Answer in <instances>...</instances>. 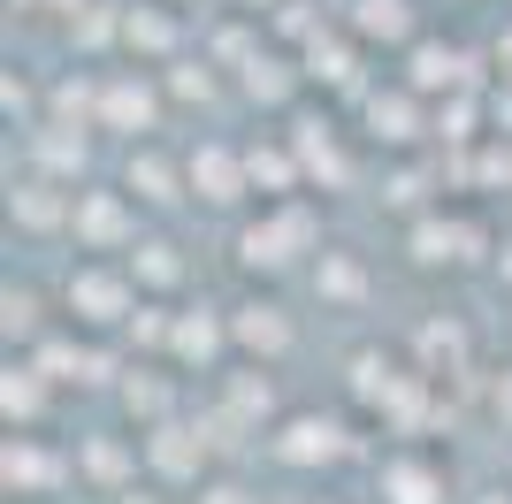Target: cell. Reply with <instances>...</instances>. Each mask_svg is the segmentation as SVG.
Wrapping results in <instances>:
<instances>
[{"instance_id":"6da1fadb","label":"cell","mask_w":512,"mask_h":504,"mask_svg":"<svg viewBox=\"0 0 512 504\" xmlns=\"http://www.w3.org/2000/svg\"><path fill=\"white\" fill-rule=\"evenodd\" d=\"M314 237H321V222H314V207H276L268 222H253V230L237 237V260L245 268H260V275H276V268H291L299 252H314Z\"/></svg>"},{"instance_id":"7a4b0ae2","label":"cell","mask_w":512,"mask_h":504,"mask_svg":"<svg viewBox=\"0 0 512 504\" xmlns=\"http://www.w3.org/2000/svg\"><path fill=\"white\" fill-rule=\"evenodd\" d=\"M69 314L77 321H130L138 306H130V283L107 268H77L69 275Z\"/></svg>"},{"instance_id":"3957f363","label":"cell","mask_w":512,"mask_h":504,"mask_svg":"<svg viewBox=\"0 0 512 504\" xmlns=\"http://www.w3.org/2000/svg\"><path fill=\"white\" fill-rule=\"evenodd\" d=\"M146 459L161 482H199V466H207V443H199V428H176V420H161L146 436Z\"/></svg>"},{"instance_id":"277c9868","label":"cell","mask_w":512,"mask_h":504,"mask_svg":"<svg viewBox=\"0 0 512 504\" xmlns=\"http://www.w3.org/2000/svg\"><path fill=\"white\" fill-rule=\"evenodd\" d=\"M337 451H344V428H337V420H321V413L283 420V436H276L283 466H321V459H337Z\"/></svg>"},{"instance_id":"5b68a950","label":"cell","mask_w":512,"mask_h":504,"mask_svg":"<svg viewBox=\"0 0 512 504\" xmlns=\"http://www.w3.org/2000/svg\"><path fill=\"white\" fill-rule=\"evenodd\" d=\"M482 252V230L474 222H421L413 230V260L421 268H451V260H474Z\"/></svg>"},{"instance_id":"8992f818","label":"cell","mask_w":512,"mask_h":504,"mask_svg":"<svg viewBox=\"0 0 512 504\" xmlns=\"http://www.w3.org/2000/svg\"><path fill=\"white\" fill-rule=\"evenodd\" d=\"M230 336L245 344V352H291V321H283V306H268V298H253V306H237L230 314Z\"/></svg>"},{"instance_id":"52a82bcc","label":"cell","mask_w":512,"mask_h":504,"mask_svg":"<svg viewBox=\"0 0 512 504\" xmlns=\"http://www.w3.org/2000/svg\"><path fill=\"white\" fill-rule=\"evenodd\" d=\"M192 191L207 199V207H230L237 191H245V161H237V153H222V146H199V153H192Z\"/></svg>"},{"instance_id":"ba28073f","label":"cell","mask_w":512,"mask_h":504,"mask_svg":"<svg viewBox=\"0 0 512 504\" xmlns=\"http://www.w3.org/2000/svg\"><path fill=\"white\" fill-rule=\"evenodd\" d=\"M77 237H85V245H123V237H130V207L115 199V191L77 199Z\"/></svg>"},{"instance_id":"9c48e42d","label":"cell","mask_w":512,"mask_h":504,"mask_svg":"<svg viewBox=\"0 0 512 504\" xmlns=\"http://www.w3.org/2000/svg\"><path fill=\"white\" fill-rule=\"evenodd\" d=\"M100 123H107V130H146V123H153V92H146L138 77H115V84L100 92Z\"/></svg>"},{"instance_id":"30bf717a","label":"cell","mask_w":512,"mask_h":504,"mask_svg":"<svg viewBox=\"0 0 512 504\" xmlns=\"http://www.w3.org/2000/svg\"><path fill=\"white\" fill-rule=\"evenodd\" d=\"M383 497L390 504H444V482H436V466H421V459H390L383 466Z\"/></svg>"},{"instance_id":"8fae6325","label":"cell","mask_w":512,"mask_h":504,"mask_svg":"<svg viewBox=\"0 0 512 504\" xmlns=\"http://www.w3.org/2000/svg\"><path fill=\"white\" fill-rule=\"evenodd\" d=\"M451 84H467V54L459 46H413V92H451Z\"/></svg>"},{"instance_id":"7c38bea8","label":"cell","mask_w":512,"mask_h":504,"mask_svg":"<svg viewBox=\"0 0 512 504\" xmlns=\"http://www.w3.org/2000/svg\"><path fill=\"white\" fill-rule=\"evenodd\" d=\"M291 146H299V168H306V176H321V184H344V153L329 146V130H321L314 115H299Z\"/></svg>"},{"instance_id":"4fadbf2b","label":"cell","mask_w":512,"mask_h":504,"mask_svg":"<svg viewBox=\"0 0 512 504\" xmlns=\"http://www.w3.org/2000/svg\"><path fill=\"white\" fill-rule=\"evenodd\" d=\"M367 123H375L383 146H406L413 130H421V107H413V92H375V100H367Z\"/></svg>"},{"instance_id":"5bb4252c","label":"cell","mask_w":512,"mask_h":504,"mask_svg":"<svg viewBox=\"0 0 512 504\" xmlns=\"http://www.w3.org/2000/svg\"><path fill=\"white\" fill-rule=\"evenodd\" d=\"M360 39H413V0H352Z\"/></svg>"},{"instance_id":"9a60e30c","label":"cell","mask_w":512,"mask_h":504,"mask_svg":"<svg viewBox=\"0 0 512 504\" xmlns=\"http://www.w3.org/2000/svg\"><path fill=\"white\" fill-rule=\"evenodd\" d=\"M123 46L130 54H169L176 46V16L169 8H130L123 16Z\"/></svg>"},{"instance_id":"2e32d148","label":"cell","mask_w":512,"mask_h":504,"mask_svg":"<svg viewBox=\"0 0 512 504\" xmlns=\"http://www.w3.org/2000/svg\"><path fill=\"white\" fill-rule=\"evenodd\" d=\"M0 474H8V489H54V482H62V466L46 459L39 443H8V459H0Z\"/></svg>"},{"instance_id":"e0dca14e","label":"cell","mask_w":512,"mask_h":504,"mask_svg":"<svg viewBox=\"0 0 512 504\" xmlns=\"http://www.w3.org/2000/svg\"><path fill=\"white\" fill-rule=\"evenodd\" d=\"M8 214H16L23 230H54V222H62V191L54 184H23V191H8Z\"/></svg>"},{"instance_id":"ac0fdd59","label":"cell","mask_w":512,"mask_h":504,"mask_svg":"<svg viewBox=\"0 0 512 504\" xmlns=\"http://www.w3.org/2000/svg\"><path fill=\"white\" fill-rule=\"evenodd\" d=\"M291 84H299V69L283 62V54H253V62H245V92H253V100H291Z\"/></svg>"},{"instance_id":"d6986e66","label":"cell","mask_w":512,"mask_h":504,"mask_svg":"<svg viewBox=\"0 0 512 504\" xmlns=\"http://www.w3.org/2000/svg\"><path fill=\"white\" fill-rule=\"evenodd\" d=\"M0 405H8V420H39L46 413V375H39V367H8Z\"/></svg>"},{"instance_id":"ffe728a7","label":"cell","mask_w":512,"mask_h":504,"mask_svg":"<svg viewBox=\"0 0 512 504\" xmlns=\"http://www.w3.org/2000/svg\"><path fill=\"white\" fill-rule=\"evenodd\" d=\"M130 191L153 199V207H176V168L161 153H130Z\"/></svg>"},{"instance_id":"44dd1931","label":"cell","mask_w":512,"mask_h":504,"mask_svg":"<svg viewBox=\"0 0 512 504\" xmlns=\"http://www.w3.org/2000/svg\"><path fill=\"white\" fill-rule=\"evenodd\" d=\"M314 283H321V298H337V306H352V298L367 291V275H360V260H352V252H321Z\"/></svg>"},{"instance_id":"7402d4cb","label":"cell","mask_w":512,"mask_h":504,"mask_svg":"<svg viewBox=\"0 0 512 504\" xmlns=\"http://www.w3.org/2000/svg\"><path fill=\"white\" fill-rule=\"evenodd\" d=\"M169 344H176V359H199V367H207V359L222 352V321H214V314H184Z\"/></svg>"},{"instance_id":"603a6c76","label":"cell","mask_w":512,"mask_h":504,"mask_svg":"<svg viewBox=\"0 0 512 504\" xmlns=\"http://www.w3.org/2000/svg\"><path fill=\"white\" fill-rule=\"evenodd\" d=\"M130 275H138V283H153V291H169L176 275H184V260H176V245H161V237H146V245L130 252Z\"/></svg>"},{"instance_id":"cb8c5ba5","label":"cell","mask_w":512,"mask_h":504,"mask_svg":"<svg viewBox=\"0 0 512 504\" xmlns=\"http://www.w3.org/2000/svg\"><path fill=\"white\" fill-rule=\"evenodd\" d=\"M459 352H467V336L451 329V321H428V329H421V359H428V375H459Z\"/></svg>"},{"instance_id":"d4e9b609","label":"cell","mask_w":512,"mask_h":504,"mask_svg":"<svg viewBox=\"0 0 512 504\" xmlns=\"http://www.w3.org/2000/svg\"><path fill=\"white\" fill-rule=\"evenodd\" d=\"M39 161L54 168V176H85V138H77V130H39Z\"/></svg>"},{"instance_id":"484cf974","label":"cell","mask_w":512,"mask_h":504,"mask_svg":"<svg viewBox=\"0 0 512 504\" xmlns=\"http://www.w3.org/2000/svg\"><path fill=\"white\" fill-rule=\"evenodd\" d=\"M123 405H130V413H146L153 428H161V420H169V382H161V375H130L123 382Z\"/></svg>"},{"instance_id":"4316f807","label":"cell","mask_w":512,"mask_h":504,"mask_svg":"<svg viewBox=\"0 0 512 504\" xmlns=\"http://www.w3.org/2000/svg\"><path fill=\"white\" fill-rule=\"evenodd\" d=\"M199 443H207V451H222V459H230V451H245V420H237L230 405H214V413L199 420Z\"/></svg>"},{"instance_id":"83f0119b","label":"cell","mask_w":512,"mask_h":504,"mask_svg":"<svg viewBox=\"0 0 512 504\" xmlns=\"http://www.w3.org/2000/svg\"><path fill=\"white\" fill-rule=\"evenodd\" d=\"M230 413H237V420L276 413V390H268V375H237V382H230Z\"/></svg>"},{"instance_id":"f1b7e54d","label":"cell","mask_w":512,"mask_h":504,"mask_svg":"<svg viewBox=\"0 0 512 504\" xmlns=\"http://www.w3.org/2000/svg\"><path fill=\"white\" fill-rule=\"evenodd\" d=\"M306 62H314V77H321V84H352V46L314 39V54H306Z\"/></svg>"},{"instance_id":"f546056e","label":"cell","mask_w":512,"mask_h":504,"mask_svg":"<svg viewBox=\"0 0 512 504\" xmlns=\"http://www.w3.org/2000/svg\"><path fill=\"white\" fill-rule=\"evenodd\" d=\"M0 329H8V336H39V298L8 291V298H0Z\"/></svg>"},{"instance_id":"4dcf8cb0","label":"cell","mask_w":512,"mask_h":504,"mask_svg":"<svg viewBox=\"0 0 512 504\" xmlns=\"http://www.w3.org/2000/svg\"><path fill=\"white\" fill-rule=\"evenodd\" d=\"M85 474H100V482H123V474H130V451H123V443H85Z\"/></svg>"},{"instance_id":"1f68e13d","label":"cell","mask_w":512,"mask_h":504,"mask_svg":"<svg viewBox=\"0 0 512 504\" xmlns=\"http://www.w3.org/2000/svg\"><path fill=\"white\" fill-rule=\"evenodd\" d=\"M245 176H253V184H268V191H283V184H291V176H299V168H291V161H283V153H245Z\"/></svg>"},{"instance_id":"d6a6232c","label":"cell","mask_w":512,"mask_h":504,"mask_svg":"<svg viewBox=\"0 0 512 504\" xmlns=\"http://www.w3.org/2000/svg\"><path fill=\"white\" fill-rule=\"evenodd\" d=\"M169 336H176L169 314H153V306H138V314H130V344H169Z\"/></svg>"},{"instance_id":"836d02e7","label":"cell","mask_w":512,"mask_h":504,"mask_svg":"<svg viewBox=\"0 0 512 504\" xmlns=\"http://www.w3.org/2000/svg\"><path fill=\"white\" fill-rule=\"evenodd\" d=\"M115 31H123V23L107 16V8H77V46H107Z\"/></svg>"},{"instance_id":"e575fe53","label":"cell","mask_w":512,"mask_h":504,"mask_svg":"<svg viewBox=\"0 0 512 504\" xmlns=\"http://www.w3.org/2000/svg\"><path fill=\"white\" fill-rule=\"evenodd\" d=\"M383 207H421V176H413V168L383 184Z\"/></svg>"},{"instance_id":"d590c367","label":"cell","mask_w":512,"mask_h":504,"mask_svg":"<svg viewBox=\"0 0 512 504\" xmlns=\"http://www.w3.org/2000/svg\"><path fill=\"white\" fill-rule=\"evenodd\" d=\"M176 92H184V100H199V107H207V100H214V77H207V69H176Z\"/></svg>"},{"instance_id":"8d00e7d4","label":"cell","mask_w":512,"mask_h":504,"mask_svg":"<svg viewBox=\"0 0 512 504\" xmlns=\"http://www.w3.org/2000/svg\"><path fill=\"white\" fill-rule=\"evenodd\" d=\"M54 107H62V115H85V107H92V92H85L77 77H69V84H54Z\"/></svg>"},{"instance_id":"74e56055","label":"cell","mask_w":512,"mask_h":504,"mask_svg":"<svg viewBox=\"0 0 512 504\" xmlns=\"http://www.w3.org/2000/svg\"><path fill=\"white\" fill-rule=\"evenodd\" d=\"M276 23H283V31H291V39H306V31H314V16H306V0H291V8H283Z\"/></svg>"},{"instance_id":"f35d334b","label":"cell","mask_w":512,"mask_h":504,"mask_svg":"<svg viewBox=\"0 0 512 504\" xmlns=\"http://www.w3.org/2000/svg\"><path fill=\"white\" fill-rule=\"evenodd\" d=\"M467 123H474V107L451 100V107H444V138H467Z\"/></svg>"},{"instance_id":"ab89813d","label":"cell","mask_w":512,"mask_h":504,"mask_svg":"<svg viewBox=\"0 0 512 504\" xmlns=\"http://www.w3.org/2000/svg\"><path fill=\"white\" fill-rule=\"evenodd\" d=\"M199 504H260V497H245V489L222 482V489H199Z\"/></svg>"},{"instance_id":"60d3db41","label":"cell","mask_w":512,"mask_h":504,"mask_svg":"<svg viewBox=\"0 0 512 504\" xmlns=\"http://www.w3.org/2000/svg\"><path fill=\"white\" fill-rule=\"evenodd\" d=\"M490 405H497V420H512V367L497 375V390H490Z\"/></svg>"},{"instance_id":"b9f144b4","label":"cell","mask_w":512,"mask_h":504,"mask_svg":"<svg viewBox=\"0 0 512 504\" xmlns=\"http://www.w3.org/2000/svg\"><path fill=\"white\" fill-rule=\"evenodd\" d=\"M497 62H505V69H512V31H505V39H497Z\"/></svg>"},{"instance_id":"7bdbcfd3","label":"cell","mask_w":512,"mask_h":504,"mask_svg":"<svg viewBox=\"0 0 512 504\" xmlns=\"http://www.w3.org/2000/svg\"><path fill=\"white\" fill-rule=\"evenodd\" d=\"M497 123H512V100H505V92H497Z\"/></svg>"},{"instance_id":"ee69618b","label":"cell","mask_w":512,"mask_h":504,"mask_svg":"<svg viewBox=\"0 0 512 504\" xmlns=\"http://www.w3.org/2000/svg\"><path fill=\"white\" fill-rule=\"evenodd\" d=\"M497 268H505V275H512V245H505V260H497Z\"/></svg>"},{"instance_id":"f6af8a7d","label":"cell","mask_w":512,"mask_h":504,"mask_svg":"<svg viewBox=\"0 0 512 504\" xmlns=\"http://www.w3.org/2000/svg\"><path fill=\"white\" fill-rule=\"evenodd\" d=\"M123 504H153V497H123Z\"/></svg>"},{"instance_id":"bcb514c9","label":"cell","mask_w":512,"mask_h":504,"mask_svg":"<svg viewBox=\"0 0 512 504\" xmlns=\"http://www.w3.org/2000/svg\"><path fill=\"white\" fill-rule=\"evenodd\" d=\"M482 504H512V497H482Z\"/></svg>"},{"instance_id":"7dc6e473","label":"cell","mask_w":512,"mask_h":504,"mask_svg":"<svg viewBox=\"0 0 512 504\" xmlns=\"http://www.w3.org/2000/svg\"><path fill=\"white\" fill-rule=\"evenodd\" d=\"M54 8H77V0H54Z\"/></svg>"}]
</instances>
